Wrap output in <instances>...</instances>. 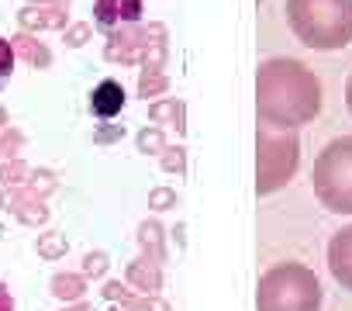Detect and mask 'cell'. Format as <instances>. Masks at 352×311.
<instances>
[{"label": "cell", "mask_w": 352, "mask_h": 311, "mask_svg": "<svg viewBox=\"0 0 352 311\" xmlns=\"http://www.w3.org/2000/svg\"><path fill=\"white\" fill-rule=\"evenodd\" d=\"M124 104H128V94H124V87H121L118 80H100V83L90 90V114L100 118V121L118 118V114L124 111Z\"/></svg>", "instance_id": "obj_11"}, {"label": "cell", "mask_w": 352, "mask_h": 311, "mask_svg": "<svg viewBox=\"0 0 352 311\" xmlns=\"http://www.w3.org/2000/svg\"><path fill=\"white\" fill-rule=\"evenodd\" d=\"M0 311H14V301H11V290L0 283Z\"/></svg>", "instance_id": "obj_30"}, {"label": "cell", "mask_w": 352, "mask_h": 311, "mask_svg": "<svg viewBox=\"0 0 352 311\" xmlns=\"http://www.w3.org/2000/svg\"><path fill=\"white\" fill-rule=\"evenodd\" d=\"M300 167V135L270 125L256 128V194L270 197L283 191Z\"/></svg>", "instance_id": "obj_5"}, {"label": "cell", "mask_w": 352, "mask_h": 311, "mask_svg": "<svg viewBox=\"0 0 352 311\" xmlns=\"http://www.w3.org/2000/svg\"><path fill=\"white\" fill-rule=\"evenodd\" d=\"M180 204V194H176L173 187H155L148 191V208L152 211H166V208H176Z\"/></svg>", "instance_id": "obj_26"}, {"label": "cell", "mask_w": 352, "mask_h": 311, "mask_svg": "<svg viewBox=\"0 0 352 311\" xmlns=\"http://www.w3.org/2000/svg\"><path fill=\"white\" fill-rule=\"evenodd\" d=\"M0 208L14 211L18 222H25V225H45V222H49L45 201H42L28 184H25V187H4V191H0Z\"/></svg>", "instance_id": "obj_8"}, {"label": "cell", "mask_w": 352, "mask_h": 311, "mask_svg": "<svg viewBox=\"0 0 352 311\" xmlns=\"http://www.w3.org/2000/svg\"><path fill=\"white\" fill-rule=\"evenodd\" d=\"M121 138H124V125H111V121H107V125H100V128L94 131V142H97V145H111V142H121Z\"/></svg>", "instance_id": "obj_29"}, {"label": "cell", "mask_w": 352, "mask_h": 311, "mask_svg": "<svg viewBox=\"0 0 352 311\" xmlns=\"http://www.w3.org/2000/svg\"><path fill=\"white\" fill-rule=\"evenodd\" d=\"M66 235H59V232H45V235H38V256H45V259H59V256H66Z\"/></svg>", "instance_id": "obj_23"}, {"label": "cell", "mask_w": 352, "mask_h": 311, "mask_svg": "<svg viewBox=\"0 0 352 311\" xmlns=\"http://www.w3.org/2000/svg\"><path fill=\"white\" fill-rule=\"evenodd\" d=\"M18 25L28 35L38 32H66L69 28V4H25L18 11Z\"/></svg>", "instance_id": "obj_7"}, {"label": "cell", "mask_w": 352, "mask_h": 311, "mask_svg": "<svg viewBox=\"0 0 352 311\" xmlns=\"http://www.w3.org/2000/svg\"><path fill=\"white\" fill-rule=\"evenodd\" d=\"M159 167L166 173H187V149L184 145H166L159 152Z\"/></svg>", "instance_id": "obj_21"}, {"label": "cell", "mask_w": 352, "mask_h": 311, "mask_svg": "<svg viewBox=\"0 0 352 311\" xmlns=\"http://www.w3.org/2000/svg\"><path fill=\"white\" fill-rule=\"evenodd\" d=\"M287 25L300 45L338 52L352 42V0H283Z\"/></svg>", "instance_id": "obj_2"}, {"label": "cell", "mask_w": 352, "mask_h": 311, "mask_svg": "<svg viewBox=\"0 0 352 311\" xmlns=\"http://www.w3.org/2000/svg\"><path fill=\"white\" fill-rule=\"evenodd\" d=\"M321 280L304 263H276L256 287V311H321Z\"/></svg>", "instance_id": "obj_3"}, {"label": "cell", "mask_w": 352, "mask_h": 311, "mask_svg": "<svg viewBox=\"0 0 352 311\" xmlns=\"http://www.w3.org/2000/svg\"><path fill=\"white\" fill-rule=\"evenodd\" d=\"M8 125H11V121H8V111H4V107H0V131H4Z\"/></svg>", "instance_id": "obj_33"}, {"label": "cell", "mask_w": 352, "mask_h": 311, "mask_svg": "<svg viewBox=\"0 0 352 311\" xmlns=\"http://www.w3.org/2000/svg\"><path fill=\"white\" fill-rule=\"evenodd\" d=\"M8 42H11L14 59H25V63L35 66V69H49V66H52V52H49L45 42H38V35L21 32V35H14V39H8Z\"/></svg>", "instance_id": "obj_12"}, {"label": "cell", "mask_w": 352, "mask_h": 311, "mask_svg": "<svg viewBox=\"0 0 352 311\" xmlns=\"http://www.w3.org/2000/svg\"><path fill=\"white\" fill-rule=\"evenodd\" d=\"M328 273L342 290L352 294V225L338 228L328 239Z\"/></svg>", "instance_id": "obj_10"}, {"label": "cell", "mask_w": 352, "mask_h": 311, "mask_svg": "<svg viewBox=\"0 0 352 311\" xmlns=\"http://www.w3.org/2000/svg\"><path fill=\"white\" fill-rule=\"evenodd\" d=\"M104 297H107V301H121L124 311H169L166 301H159V297H152V294L138 297V294H131L128 287H121V280L104 283Z\"/></svg>", "instance_id": "obj_15"}, {"label": "cell", "mask_w": 352, "mask_h": 311, "mask_svg": "<svg viewBox=\"0 0 352 311\" xmlns=\"http://www.w3.org/2000/svg\"><path fill=\"white\" fill-rule=\"evenodd\" d=\"M128 283H135L138 290H145V294L155 297V290L162 287V263L142 253L138 259L128 263Z\"/></svg>", "instance_id": "obj_13"}, {"label": "cell", "mask_w": 352, "mask_h": 311, "mask_svg": "<svg viewBox=\"0 0 352 311\" xmlns=\"http://www.w3.org/2000/svg\"><path fill=\"white\" fill-rule=\"evenodd\" d=\"M135 145H138V152H145V156H159L169 142H166V135H162L159 125H145V128L135 135Z\"/></svg>", "instance_id": "obj_19"}, {"label": "cell", "mask_w": 352, "mask_h": 311, "mask_svg": "<svg viewBox=\"0 0 352 311\" xmlns=\"http://www.w3.org/2000/svg\"><path fill=\"white\" fill-rule=\"evenodd\" d=\"M66 311H90L87 304H73V308H66Z\"/></svg>", "instance_id": "obj_34"}, {"label": "cell", "mask_w": 352, "mask_h": 311, "mask_svg": "<svg viewBox=\"0 0 352 311\" xmlns=\"http://www.w3.org/2000/svg\"><path fill=\"white\" fill-rule=\"evenodd\" d=\"M83 290H87V283H83L80 273H56L52 277V294L59 301H80Z\"/></svg>", "instance_id": "obj_18"}, {"label": "cell", "mask_w": 352, "mask_h": 311, "mask_svg": "<svg viewBox=\"0 0 352 311\" xmlns=\"http://www.w3.org/2000/svg\"><path fill=\"white\" fill-rule=\"evenodd\" d=\"M11 73H14V52H11V42L8 39H0V90L8 87Z\"/></svg>", "instance_id": "obj_27"}, {"label": "cell", "mask_w": 352, "mask_h": 311, "mask_svg": "<svg viewBox=\"0 0 352 311\" xmlns=\"http://www.w3.org/2000/svg\"><path fill=\"white\" fill-rule=\"evenodd\" d=\"M28 4H69V0H28Z\"/></svg>", "instance_id": "obj_32"}, {"label": "cell", "mask_w": 352, "mask_h": 311, "mask_svg": "<svg viewBox=\"0 0 352 311\" xmlns=\"http://www.w3.org/2000/svg\"><path fill=\"white\" fill-rule=\"evenodd\" d=\"M90 39H94V25H90V21H76V25H69V28L63 32V42H66L69 49H83Z\"/></svg>", "instance_id": "obj_24"}, {"label": "cell", "mask_w": 352, "mask_h": 311, "mask_svg": "<svg viewBox=\"0 0 352 311\" xmlns=\"http://www.w3.org/2000/svg\"><path fill=\"white\" fill-rule=\"evenodd\" d=\"M148 118H152V125H173L176 131H187V104L180 100V97H162V100H152L148 104Z\"/></svg>", "instance_id": "obj_14"}, {"label": "cell", "mask_w": 352, "mask_h": 311, "mask_svg": "<svg viewBox=\"0 0 352 311\" xmlns=\"http://www.w3.org/2000/svg\"><path fill=\"white\" fill-rule=\"evenodd\" d=\"M32 177V167L25 160H8V163H0V184L4 187H25Z\"/></svg>", "instance_id": "obj_20"}, {"label": "cell", "mask_w": 352, "mask_h": 311, "mask_svg": "<svg viewBox=\"0 0 352 311\" xmlns=\"http://www.w3.org/2000/svg\"><path fill=\"white\" fill-rule=\"evenodd\" d=\"M169 56V35L162 25H124L107 32L104 42V59L121 63V66H166Z\"/></svg>", "instance_id": "obj_6"}, {"label": "cell", "mask_w": 352, "mask_h": 311, "mask_svg": "<svg viewBox=\"0 0 352 311\" xmlns=\"http://www.w3.org/2000/svg\"><path fill=\"white\" fill-rule=\"evenodd\" d=\"M138 246H142L145 256L166 263V235H162V225H159L155 218H145V222L138 225Z\"/></svg>", "instance_id": "obj_16"}, {"label": "cell", "mask_w": 352, "mask_h": 311, "mask_svg": "<svg viewBox=\"0 0 352 311\" xmlns=\"http://www.w3.org/2000/svg\"><path fill=\"white\" fill-rule=\"evenodd\" d=\"M28 187H32L38 197H45V194H52V191L59 187V180H56V173H52V170H32Z\"/></svg>", "instance_id": "obj_25"}, {"label": "cell", "mask_w": 352, "mask_h": 311, "mask_svg": "<svg viewBox=\"0 0 352 311\" xmlns=\"http://www.w3.org/2000/svg\"><path fill=\"white\" fill-rule=\"evenodd\" d=\"M345 107H349V114H352V73H349V80H345Z\"/></svg>", "instance_id": "obj_31"}, {"label": "cell", "mask_w": 352, "mask_h": 311, "mask_svg": "<svg viewBox=\"0 0 352 311\" xmlns=\"http://www.w3.org/2000/svg\"><path fill=\"white\" fill-rule=\"evenodd\" d=\"M25 145V131L21 128H4L0 131V163H8V160H18V149Z\"/></svg>", "instance_id": "obj_22"}, {"label": "cell", "mask_w": 352, "mask_h": 311, "mask_svg": "<svg viewBox=\"0 0 352 311\" xmlns=\"http://www.w3.org/2000/svg\"><path fill=\"white\" fill-rule=\"evenodd\" d=\"M321 80L311 66L300 59H266L256 69V114L259 125L297 131L300 125H311L321 114Z\"/></svg>", "instance_id": "obj_1"}, {"label": "cell", "mask_w": 352, "mask_h": 311, "mask_svg": "<svg viewBox=\"0 0 352 311\" xmlns=\"http://www.w3.org/2000/svg\"><path fill=\"white\" fill-rule=\"evenodd\" d=\"M169 90V76L159 69V66H142V73H138V97H159V94H166Z\"/></svg>", "instance_id": "obj_17"}, {"label": "cell", "mask_w": 352, "mask_h": 311, "mask_svg": "<svg viewBox=\"0 0 352 311\" xmlns=\"http://www.w3.org/2000/svg\"><path fill=\"white\" fill-rule=\"evenodd\" d=\"M107 273V253H87L83 256V277H104Z\"/></svg>", "instance_id": "obj_28"}, {"label": "cell", "mask_w": 352, "mask_h": 311, "mask_svg": "<svg viewBox=\"0 0 352 311\" xmlns=\"http://www.w3.org/2000/svg\"><path fill=\"white\" fill-rule=\"evenodd\" d=\"M311 187L324 211L352 215V135L331 138L311 167Z\"/></svg>", "instance_id": "obj_4"}, {"label": "cell", "mask_w": 352, "mask_h": 311, "mask_svg": "<svg viewBox=\"0 0 352 311\" xmlns=\"http://www.w3.org/2000/svg\"><path fill=\"white\" fill-rule=\"evenodd\" d=\"M142 0H97L94 4V25L107 35L114 28H124V25H142Z\"/></svg>", "instance_id": "obj_9"}]
</instances>
